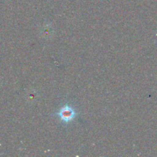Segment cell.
<instances>
[{
  "label": "cell",
  "mask_w": 157,
  "mask_h": 157,
  "mask_svg": "<svg viewBox=\"0 0 157 157\" xmlns=\"http://www.w3.org/2000/svg\"><path fill=\"white\" fill-rule=\"evenodd\" d=\"M58 115L63 121L68 122V121H71L72 119H74L75 113L72 107H69L66 106L65 107L61 108V110H60L59 113Z\"/></svg>",
  "instance_id": "obj_1"
}]
</instances>
